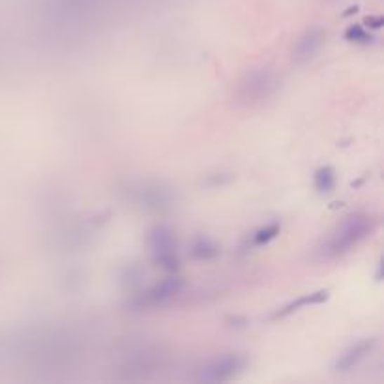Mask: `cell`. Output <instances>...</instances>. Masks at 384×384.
Returning a JSON list of instances; mask_svg holds the SVG:
<instances>
[{
  "label": "cell",
  "mask_w": 384,
  "mask_h": 384,
  "mask_svg": "<svg viewBox=\"0 0 384 384\" xmlns=\"http://www.w3.org/2000/svg\"><path fill=\"white\" fill-rule=\"evenodd\" d=\"M377 218L369 212H356L349 216L336 231L330 234L326 242L322 244L321 257L324 260L338 259L343 255L350 253L352 249L358 248L367 237H371L373 231L377 229Z\"/></svg>",
  "instance_id": "1"
},
{
  "label": "cell",
  "mask_w": 384,
  "mask_h": 384,
  "mask_svg": "<svg viewBox=\"0 0 384 384\" xmlns=\"http://www.w3.org/2000/svg\"><path fill=\"white\" fill-rule=\"evenodd\" d=\"M277 86H279V79L272 69H253L244 75V79L238 83L237 98L244 105H259L274 96Z\"/></svg>",
  "instance_id": "2"
},
{
  "label": "cell",
  "mask_w": 384,
  "mask_h": 384,
  "mask_svg": "<svg viewBox=\"0 0 384 384\" xmlns=\"http://www.w3.org/2000/svg\"><path fill=\"white\" fill-rule=\"evenodd\" d=\"M246 364H248L246 356L237 355V352L218 356L214 360H210L208 364H204L203 369H201V375H199V380H204V383H227V380H232L234 377H238L244 371Z\"/></svg>",
  "instance_id": "3"
},
{
  "label": "cell",
  "mask_w": 384,
  "mask_h": 384,
  "mask_svg": "<svg viewBox=\"0 0 384 384\" xmlns=\"http://www.w3.org/2000/svg\"><path fill=\"white\" fill-rule=\"evenodd\" d=\"M152 249L156 253V259L161 263L164 268L167 270H173L178 265V259H176V248H175V238L167 229L159 227L156 229L152 234Z\"/></svg>",
  "instance_id": "4"
},
{
  "label": "cell",
  "mask_w": 384,
  "mask_h": 384,
  "mask_svg": "<svg viewBox=\"0 0 384 384\" xmlns=\"http://www.w3.org/2000/svg\"><path fill=\"white\" fill-rule=\"evenodd\" d=\"M182 283L176 277L165 279V282L154 285L150 291L143 294V298L139 300V304L147 305V307H154V305H161L165 302H169L171 298H175L176 294L180 293Z\"/></svg>",
  "instance_id": "5"
},
{
  "label": "cell",
  "mask_w": 384,
  "mask_h": 384,
  "mask_svg": "<svg viewBox=\"0 0 384 384\" xmlns=\"http://www.w3.org/2000/svg\"><path fill=\"white\" fill-rule=\"evenodd\" d=\"M375 345H377V339H362V341H358V343H355L352 347H349L343 355L339 356L338 362L333 364V369H336V371H349V369L358 366V364L371 352Z\"/></svg>",
  "instance_id": "6"
},
{
  "label": "cell",
  "mask_w": 384,
  "mask_h": 384,
  "mask_svg": "<svg viewBox=\"0 0 384 384\" xmlns=\"http://www.w3.org/2000/svg\"><path fill=\"white\" fill-rule=\"evenodd\" d=\"M324 32L321 29H310L305 30L304 34L300 36L296 46L293 49V58L298 62L310 60L311 57H315V53L319 51L324 44Z\"/></svg>",
  "instance_id": "7"
},
{
  "label": "cell",
  "mask_w": 384,
  "mask_h": 384,
  "mask_svg": "<svg viewBox=\"0 0 384 384\" xmlns=\"http://www.w3.org/2000/svg\"><path fill=\"white\" fill-rule=\"evenodd\" d=\"M326 298H328V291H317V293L304 294V296H300V298L293 300L291 304L283 305L282 310H277L272 317H274V319H282V317L291 315V313H294V311H300L302 307H305V305L321 304V302H324Z\"/></svg>",
  "instance_id": "8"
},
{
  "label": "cell",
  "mask_w": 384,
  "mask_h": 384,
  "mask_svg": "<svg viewBox=\"0 0 384 384\" xmlns=\"http://www.w3.org/2000/svg\"><path fill=\"white\" fill-rule=\"evenodd\" d=\"M313 184L319 193H330L336 187V171L332 167H321L315 173Z\"/></svg>",
  "instance_id": "9"
},
{
  "label": "cell",
  "mask_w": 384,
  "mask_h": 384,
  "mask_svg": "<svg viewBox=\"0 0 384 384\" xmlns=\"http://www.w3.org/2000/svg\"><path fill=\"white\" fill-rule=\"evenodd\" d=\"M279 234V223H270V225L263 227V229H259V231L253 234V244L255 246H265V244H268L270 240H274V238Z\"/></svg>",
  "instance_id": "10"
},
{
  "label": "cell",
  "mask_w": 384,
  "mask_h": 384,
  "mask_svg": "<svg viewBox=\"0 0 384 384\" xmlns=\"http://www.w3.org/2000/svg\"><path fill=\"white\" fill-rule=\"evenodd\" d=\"M216 253H218V248L210 242L208 238H201V240L193 246V255H195L197 259H210V257H214Z\"/></svg>",
  "instance_id": "11"
},
{
  "label": "cell",
  "mask_w": 384,
  "mask_h": 384,
  "mask_svg": "<svg viewBox=\"0 0 384 384\" xmlns=\"http://www.w3.org/2000/svg\"><path fill=\"white\" fill-rule=\"evenodd\" d=\"M345 36H347V40L356 41V44H367V40H371V36L367 34V32H364L362 27H350V29L345 32Z\"/></svg>",
  "instance_id": "12"
}]
</instances>
